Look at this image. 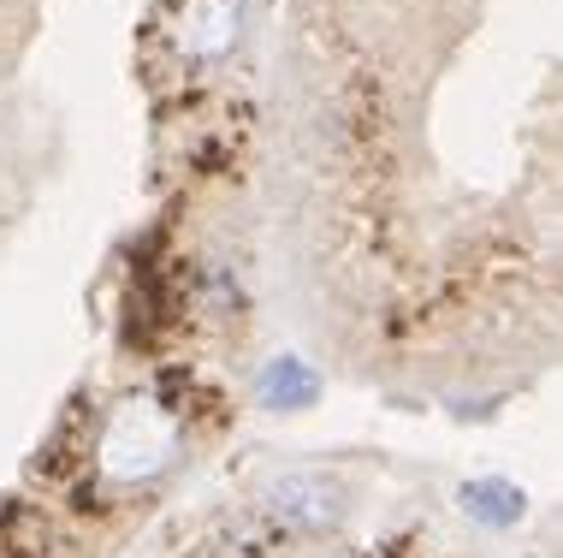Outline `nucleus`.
I'll use <instances>...</instances> for the list:
<instances>
[{"mask_svg": "<svg viewBox=\"0 0 563 558\" xmlns=\"http://www.w3.org/2000/svg\"><path fill=\"white\" fill-rule=\"evenodd\" d=\"M262 398L267 404H302V398H314V374H302L297 357H285V363H273L262 374Z\"/></svg>", "mask_w": 563, "mask_h": 558, "instance_id": "obj_2", "label": "nucleus"}, {"mask_svg": "<svg viewBox=\"0 0 563 558\" xmlns=\"http://www.w3.org/2000/svg\"><path fill=\"white\" fill-rule=\"evenodd\" d=\"M463 505L475 511V517H486V523H505V517H516V511H522L516 488H498V481H486V488H468Z\"/></svg>", "mask_w": 563, "mask_h": 558, "instance_id": "obj_3", "label": "nucleus"}, {"mask_svg": "<svg viewBox=\"0 0 563 558\" xmlns=\"http://www.w3.org/2000/svg\"><path fill=\"white\" fill-rule=\"evenodd\" d=\"M273 511H279L285 523H297V529H327V523H339L344 493L332 488V481L291 475V481H279V488H273Z\"/></svg>", "mask_w": 563, "mask_h": 558, "instance_id": "obj_1", "label": "nucleus"}]
</instances>
